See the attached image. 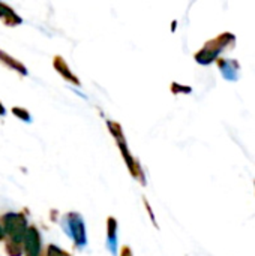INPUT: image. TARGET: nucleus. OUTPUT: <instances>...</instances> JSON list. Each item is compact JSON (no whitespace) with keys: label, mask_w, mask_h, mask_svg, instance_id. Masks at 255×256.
Instances as JSON below:
<instances>
[{"label":"nucleus","mask_w":255,"mask_h":256,"mask_svg":"<svg viewBox=\"0 0 255 256\" xmlns=\"http://www.w3.org/2000/svg\"><path fill=\"white\" fill-rule=\"evenodd\" d=\"M236 44V36L230 32L218 34L215 39L204 44V46L195 54V60L201 64H210L218 58V56L225 51L231 50V46Z\"/></svg>","instance_id":"f257e3e1"},{"label":"nucleus","mask_w":255,"mask_h":256,"mask_svg":"<svg viewBox=\"0 0 255 256\" xmlns=\"http://www.w3.org/2000/svg\"><path fill=\"white\" fill-rule=\"evenodd\" d=\"M26 219L21 214H6L5 218V230L8 231V234L12 237L14 243H20L21 240H24L26 236Z\"/></svg>","instance_id":"f03ea898"},{"label":"nucleus","mask_w":255,"mask_h":256,"mask_svg":"<svg viewBox=\"0 0 255 256\" xmlns=\"http://www.w3.org/2000/svg\"><path fill=\"white\" fill-rule=\"evenodd\" d=\"M216 63L221 69V74L228 81H237L239 80V62L237 60H227V58H216Z\"/></svg>","instance_id":"7ed1b4c3"},{"label":"nucleus","mask_w":255,"mask_h":256,"mask_svg":"<svg viewBox=\"0 0 255 256\" xmlns=\"http://www.w3.org/2000/svg\"><path fill=\"white\" fill-rule=\"evenodd\" d=\"M24 246L27 256H39L41 244H39V234L35 228H29L24 236Z\"/></svg>","instance_id":"20e7f679"},{"label":"nucleus","mask_w":255,"mask_h":256,"mask_svg":"<svg viewBox=\"0 0 255 256\" xmlns=\"http://www.w3.org/2000/svg\"><path fill=\"white\" fill-rule=\"evenodd\" d=\"M69 225L72 228V236L75 238V242L78 244H84L86 243V236H84V225L83 220L77 216V214H71L69 218Z\"/></svg>","instance_id":"39448f33"},{"label":"nucleus","mask_w":255,"mask_h":256,"mask_svg":"<svg viewBox=\"0 0 255 256\" xmlns=\"http://www.w3.org/2000/svg\"><path fill=\"white\" fill-rule=\"evenodd\" d=\"M48 256H69V255H68V254H65L63 250H60L59 248L51 246V248L48 249Z\"/></svg>","instance_id":"423d86ee"},{"label":"nucleus","mask_w":255,"mask_h":256,"mask_svg":"<svg viewBox=\"0 0 255 256\" xmlns=\"http://www.w3.org/2000/svg\"><path fill=\"white\" fill-rule=\"evenodd\" d=\"M3 238V228H2V225H0V240Z\"/></svg>","instance_id":"0eeeda50"}]
</instances>
